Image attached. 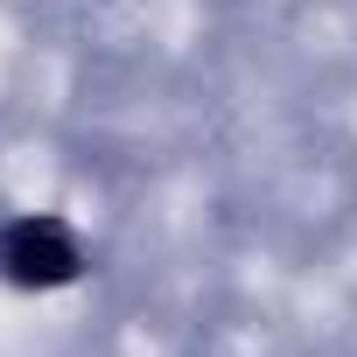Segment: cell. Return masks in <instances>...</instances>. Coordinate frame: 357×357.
<instances>
[{"instance_id":"1","label":"cell","mask_w":357,"mask_h":357,"mask_svg":"<svg viewBox=\"0 0 357 357\" xmlns=\"http://www.w3.org/2000/svg\"><path fill=\"white\" fill-rule=\"evenodd\" d=\"M8 266H15V280H70L77 252L56 225H15L8 231Z\"/></svg>"}]
</instances>
